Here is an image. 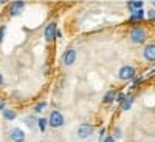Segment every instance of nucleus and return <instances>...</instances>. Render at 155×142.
Wrapping results in <instances>:
<instances>
[{
	"mask_svg": "<svg viewBox=\"0 0 155 142\" xmlns=\"http://www.w3.org/2000/svg\"><path fill=\"white\" fill-rule=\"evenodd\" d=\"M130 40L135 42V43H143L146 40V33L143 28H140V27H135L132 28L130 31Z\"/></svg>",
	"mask_w": 155,
	"mask_h": 142,
	"instance_id": "1",
	"label": "nucleus"
},
{
	"mask_svg": "<svg viewBox=\"0 0 155 142\" xmlns=\"http://www.w3.org/2000/svg\"><path fill=\"white\" fill-rule=\"evenodd\" d=\"M62 124H64V116H62V113H59L58 110L51 111V113H50V125L53 127V128H59V127H62Z\"/></svg>",
	"mask_w": 155,
	"mask_h": 142,
	"instance_id": "2",
	"label": "nucleus"
},
{
	"mask_svg": "<svg viewBox=\"0 0 155 142\" xmlns=\"http://www.w3.org/2000/svg\"><path fill=\"white\" fill-rule=\"evenodd\" d=\"M56 33H58L56 25L54 23H48L47 28H45V40H48V42L54 40V39H56Z\"/></svg>",
	"mask_w": 155,
	"mask_h": 142,
	"instance_id": "3",
	"label": "nucleus"
},
{
	"mask_svg": "<svg viewBox=\"0 0 155 142\" xmlns=\"http://www.w3.org/2000/svg\"><path fill=\"white\" fill-rule=\"evenodd\" d=\"M23 8H25V3L23 2H12L11 3V6H9V14L11 16H19L20 12L23 11Z\"/></svg>",
	"mask_w": 155,
	"mask_h": 142,
	"instance_id": "4",
	"label": "nucleus"
},
{
	"mask_svg": "<svg viewBox=\"0 0 155 142\" xmlns=\"http://www.w3.org/2000/svg\"><path fill=\"white\" fill-rule=\"evenodd\" d=\"M134 76H135V68H134V67L124 65V67L120 70V77H121V79H132Z\"/></svg>",
	"mask_w": 155,
	"mask_h": 142,
	"instance_id": "5",
	"label": "nucleus"
},
{
	"mask_svg": "<svg viewBox=\"0 0 155 142\" xmlns=\"http://www.w3.org/2000/svg\"><path fill=\"white\" fill-rule=\"evenodd\" d=\"M93 131V127L92 125H88V124H82L79 128H78V134H79V137L85 139L87 136H90Z\"/></svg>",
	"mask_w": 155,
	"mask_h": 142,
	"instance_id": "6",
	"label": "nucleus"
},
{
	"mask_svg": "<svg viewBox=\"0 0 155 142\" xmlns=\"http://www.w3.org/2000/svg\"><path fill=\"white\" fill-rule=\"evenodd\" d=\"M76 60V51L74 49H67L65 51V54H64V63H65L67 67L73 65Z\"/></svg>",
	"mask_w": 155,
	"mask_h": 142,
	"instance_id": "7",
	"label": "nucleus"
},
{
	"mask_svg": "<svg viewBox=\"0 0 155 142\" xmlns=\"http://www.w3.org/2000/svg\"><path fill=\"white\" fill-rule=\"evenodd\" d=\"M9 136H11V139L14 142H23L25 140V133L20 130V128H12Z\"/></svg>",
	"mask_w": 155,
	"mask_h": 142,
	"instance_id": "8",
	"label": "nucleus"
},
{
	"mask_svg": "<svg viewBox=\"0 0 155 142\" xmlns=\"http://www.w3.org/2000/svg\"><path fill=\"white\" fill-rule=\"evenodd\" d=\"M144 59L149 62L155 60V45H147L144 48Z\"/></svg>",
	"mask_w": 155,
	"mask_h": 142,
	"instance_id": "9",
	"label": "nucleus"
},
{
	"mask_svg": "<svg viewBox=\"0 0 155 142\" xmlns=\"http://www.w3.org/2000/svg\"><path fill=\"white\" fill-rule=\"evenodd\" d=\"M3 118L6 121H14L17 118V114H16L14 110H3Z\"/></svg>",
	"mask_w": 155,
	"mask_h": 142,
	"instance_id": "10",
	"label": "nucleus"
},
{
	"mask_svg": "<svg viewBox=\"0 0 155 142\" xmlns=\"http://www.w3.org/2000/svg\"><path fill=\"white\" fill-rule=\"evenodd\" d=\"M127 6H129L130 11H138V9H141V6H143V2H129Z\"/></svg>",
	"mask_w": 155,
	"mask_h": 142,
	"instance_id": "11",
	"label": "nucleus"
},
{
	"mask_svg": "<svg viewBox=\"0 0 155 142\" xmlns=\"http://www.w3.org/2000/svg\"><path fill=\"white\" fill-rule=\"evenodd\" d=\"M143 17H144V12L141 11V9H138V11H135V12H134V16L130 17V20H132V22H135V20H141Z\"/></svg>",
	"mask_w": 155,
	"mask_h": 142,
	"instance_id": "12",
	"label": "nucleus"
},
{
	"mask_svg": "<svg viewBox=\"0 0 155 142\" xmlns=\"http://www.w3.org/2000/svg\"><path fill=\"white\" fill-rule=\"evenodd\" d=\"M113 99H115V91L110 90V91L104 96V102H106V104H110V102H113Z\"/></svg>",
	"mask_w": 155,
	"mask_h": 142,
	"instance_id": "13",
	"label": "nucleus"
},
{
	"mask_svg": "<svg viewBox=\"0 0 155 142\" xmlns=\"http://www.w3.org/2000/svg\"><path fill=\"white\" fill-rule=\"evenodd\" d=\"M47 119H44V118H41V119H39L37 121V125H39V130H41V131H45L47 130Z\"/></svg>",
	"mask_w": 155,
	"mask_h": 142,
	"instance_id": "14",
	"label": "nucleus"
},
{
	"mask_svg": "<svg viewBox=\"0 0 155 142\" xmlns=\"http://www.w3.org/2000/svg\"><path fill=\"white\" fill-rule=\"evenodd\" d=\"M45 107H47V102H41V104H37V105L34 107V111H36V113H41Z\"/></svg>",
	"mask_w": 155,
	"mask_h": 142,
	"instance_id": "15",
	"label": "nucleus"
},
{
	"mask_svg": "<svg viewBox=\"0 0 155 142\" xmlns=\"http://www.w3.org/2000/svg\"><path fill=\"white\" fill-rule=\"evenodd\" d=\"M121 108H123V110H129V108H130V100H129V99H124L123 104H121Z\"/></svg>",
	"mask_w": 155,
	"mask_h": 142,
	"instance_id": "16",
	"label": "nucleus"
},
{
	"mask_svg": "<svg viewBox=\"0 0 155 142\" xmlns=\"http://www.w3.org/2000/svg\"><path fill=\"white\" fill-rule=\"evenodd\" d=\"M147 16H149V19H155V11H153V9H150V11L147 12Z\"/></svg>",
	"mask_w": 155,
	"mask_h": 142,
	"instance_id": "17",
	"label": "nucleus"
},
{
	"mask_svg": "<svg viewBox=\"0 0 155 142\" xmlns=\"http://www.w3.org/2000/svg\"><path fill=\"white\" fill-rule=\"evenodd\" d=\"M3 34H5V27H0V40L3 39Z\"/></svg>",
	"mask_w": 155,
	"mask_h": 142,
	"instance_id": "18",
	"label": "nucleus"
},
{
	"mask_svg": "<svg viewBox=\"0 0 155 142\" xmlns=\"http://www.w3.org/2000/svg\"><path fill=\"white\" fill-rule=\"evenodd\" d=\"M124 99H126V96H124L123 93H121V94H118V102H123Z\"/></svg>",
	"mask_w": 155,
	"mask_h": 142,
	"instance_id": "19",
	"label": "nucleus"
},
{
	"mask_svg": "<svg viewBox=\"0 0 155 142\" xmlns=\"http://www.w3.org/2000/svg\"><path fill=\"white\" fill-rule=\"evenodd\" d=\"M104 142H115V139H113L112 136H109V137H106V139H104Z\"/></svg>",
	"mask_w": 155,
	"mask_h": 142,
	"instance_id": "20",
	"label": "nucleus"
},
{
	"mask_svg": "<svg viewBox=\"0 0 155 142\" xmlns=\"http://www.w3.org/2000/svg\"><path fill=\"white\" fill-rule=\"evenodd\" d=\"M0 110H5V100H0Z\"/></svg>",
	"mask_w": 155,
	"mask_h": 142,
	"instance_id": "21",
	"label": "nucleus"
},
{
	"mask_svg": "<svg viewBox=\"0 0 155 142\" xmlns=\"http://www.w3.org/2000/svg\"><path fill=\"white\" fill-rule=\"evenodd\" d=\"M3 84V76H2V73H0V85Z\"/></svg>",
	"mask_w": 155,
	"mask_h": 142,
	"instance_id": "22",
	"label": "nucleus"
},
{
	"mask_svg": "<svg viewBox=\"0 0 155 142\" xmlns=\"http://www.w3.org/2000/svg\"><path fill=\"white\" fill-rule=\"evenodd\" d=\"M152 3H153V6H155V2H152Z\"/></svg>",
	"mask_w": 155,
	"mask_h": 142,
	"instance_id": "23",
	"label": "nucleus"
}]
</instances>
